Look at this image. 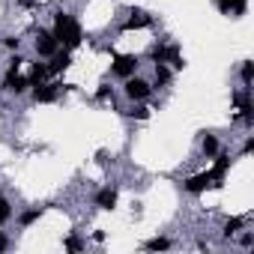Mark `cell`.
<instances>
[{
  "mask_svg": "<svg viewBox=\"0 0 254 254\" xmlns=\"http://www.w3.org/2000/svg\"><path fill=\"white\" fill-rule=\"evenodd\" d=\"M153 81H156V87H165V84L171 81V69H168L165 63H156V72H153Z\"/></svg>",
  "mask_w": 254,
  "mask_h": 254,
  "instance_id": "obj_19",
  "label": "cell"
},
{
  "mask_svg": "<svg viewBox=\"0 0 254 254\" xmlns=\"http://www.w3.org/2000/svg\"><path fill=\"white\" fill-rule=\"evenodd\" d=\"M42 215H45V206H33V209H24V212L18 215V224H21V227H30V224H33V221H39Z\"/></svg>",
  "mask_w": 254,
  "mask_h": 254,
  "instance_id": "obj_16",
  "label": "cell"
},
{
  "mask_svg": "<svg viewBox=\"0 0 254 254\" xmlns=\"http://www.w3.org/2000/svg\"><path fill=\"white\" fill-rule=\"evenodd\" d=\"M21 63H24V57H21V54H18V51H15V54H12V60H9V66H6V69H21Z\"/></svg>",
  "mask_w": 254,
  "mask_h": 254,
  "instance_id": "obj_26",
  "label": "cell"
},
{
  "mask_svg": "<svg viewBox=\"0 0 254 254\" xmlns=\"http://www.w3.org/2000/svg\"><path fill=\"white\" fill-rule=\"evenodd\" d=\"M123 90H126V96H129L132 102H144V99H150L153 84L144 81V78H138V75H129V78H126V84H123Z\"/></svg>",
  "mask_w": 254,
  "mask_h": 254,
  "instance_id": "obj_2",
  "label": "cell"
},
{
  "mask_svg": "<svg viewBox=\"0 0 254 254\" xmlns=\"http://www.w3.org/2000/svg\"><path fill=\"white\" fill-rule=\"evenodd\" d=\"M0 42H3L6 48H12V51H18V45H21V39H15V36H3Z\"/></svg>",
  "mask_w": 254,
  "mask_h": 254,
  "instance_id": "obj_25",
  "label": "cell"
},
{
  "mask_svg": "<svg viewBox=\"0 0 254 254\" xmlns=\"http://www.w3.org/2000/svg\"><path fill=\"white\" fill-rule=\"evenodd\" d=\"M147 57H150L153 63H168V45H165V42H153L150 51H147Z\"/></svg>",
  "mask_w": 254,
  "mask_h": 254,
  "instance_id": "obj_17",
  "label": "cell"
},
{
  "mask_svg": "<svg viewBox=\"0 0 254 254\" xmlns=\"http://www.w3.org/2000/svg\"><path fill=\"white\" fill-rule=\"evenodd\" d=\"M45 78H48V63H33V69H30V75H27L30 87H39V84H45Z\"/></svg>",
  "mask_w": 254,
  "mask_h": 254,
  "instance_id": "obj_14",
  "label": "cell"
},
{
  "mask_svg": "<svg viewBox=\"0 0 254 254\" xmlns=\"http://www.w3.org/2000/svg\"><path fill=\"white\" fill-rule=\"evenodd\" d=\"M111 72L117 75V78H129V75H135L138 72V57H132V54H123V57H114V66H111Z\"/></svg>",
  "mask_w": 254,
  "mask_h": 254,
  "instance_id": "obj_4",
  "label": "cell"
},
{
  "mask_svg": "<svg viewBox=\"0 0 254 254\" xmlns=\"http://www.w3.org/2000/svg\"><path fill=\"white\" fill-rule=\"evenodd\" d=\"M96 206H99V209H114V206H117V189H111V186L99 189V191H96Z\"/></svg>",
  "mask_w": 254,
  "mask_h": 254,
  "instance_id": "obj_13",
  "label": "cell"
},
{
  "mask_svg": "<svg viewBox=\"0 0 254 254\" xmlns=\"http://www.w3.org/2000/svg\"><path fill=\"white\" fill-rule=\"evenodd\" d=\"M60 87H63V84H39V87H33V102H36V105L54 102V99L60 96Z\"/></svg>",
  "mask_w": 254,
  "mask_h": 254,
  "instance_id": "obj_8",
  "label": "cell"
},
{
  "mask_svg": "<svg viewBox=\"0 0 254 254\" xmlns=\"http://www.w3.org/2000/svg\"><path fill=\"white\" fill-rule=\"evenodd\" d=\"M200 153H203V159H212L215 153H218V138L215 135H203V141H200Z\"/></svg>",
  "mask_w": 254,
  "mask_h": 254,
  "instance_id": "obj_18",
  "label": "cell"
},
{
  "mask_svg": "<svg viewBox=\"0 0 254 254\" xmlns=\"http://www.w3.org/2000/svg\"><path fill=\"white\" fill-rule=\"evenodd\" d=\"M153 24V15L150 12H132L129 18L123 21V33H129V30H141V27H150Z\"/></svg>",
  "mask_w": 254,
  "mask_h": 254,
  "instance_id": "obj_10",
  "label": "cell"
},
{
  "mask_svg": "<svg viewBox=\"0 0 254 254\" xmlns=\"http://www.w3.org/2000/svg\"><path fill=\"white\" fill-rule=\"evenodd\" d=\"M242 227H245V218H242V215H233V218H227V221H224L221 236H224V239H230V236H236Z\"/></svg>",
  "mask_w": 254,
  "mask_h": 254,
  "instance_id": "obj_15",
  "label": "cell"
},
{
  "mask_svg": "<svg viewBox=\"0 0 254 254\" xmlns=\"http://www.w3.org/2000/svg\"><path fill=\"white\" fill-rule=\"evenodd\" d=\"M126 114H129L132 120H150V108H147V105H135V108L126 111Z\"/></svg>",
  "mask_w": 254,
  "mask_h": 254,
  "instance_id": "obj_23",
  "label": "cell"
},
{
  "mask_svg": "<svg viewBox=\"0 0 254 254\" xmlns=\"http://www.w3.org/2000/svg\"><path fill=\"white\" fill-rule=\"evenodd\" d=\"M183 189H186L189 194H200V191L212 189V177H209V171H203V174H194V177H189V180L183 183Z\"/></svg>",
  "mask_w": 254,
  "mask_h": 254,
  "instance_id": "obj_7",
  "label": "cell"
},
{
  "mask_svg": "<svg viewBox=\"0 0 254 254\" xmlns=\"http://www.w3.org/2000/svg\"><path fill=\"white\" fill-rule=\"evenodd\" d=\"M168 248H171V239H165V236H156V239L144 242V251H168Z\"/></svg>",
  "mask_w": 254,
  "mask_h": 254,
  "instance_id": "obj_21",
  "label": "cell"
},
{
  "mask_svg": "<svg viewBox=\"0 0 254 254\" xmlns=\"http://www.w3.org/2000/svg\"><path fill=\"white\" fill-rule=\"evenodd\" d=\"M63 248H66V251H84V239L72 233V236H66V239H63Z\"/></svg>",
  "mask_w": 254,
  "mask_h": 254,
  "instance_id": "obj_22",
  "label": "cell"
},
{
  "mask_svg": "<svg viewBox=\"0 0 254 254\" xmlns=\"http://www.w3.org/2000/svg\"><path fill=\"white\" fill-rule=\"evenodd\" d=\"M245 9H248V0H218V12L221 15L239 18V15H245Z\"/></svg>",
  "mask_w": 254,
  "mask_h": 254,
  "instance_id": "obj_11",
  "label": "cell"
},
{
  "mask_svg": "<svg viewBox=\"0 0 254 254\" xmlns=\"http://www.w3.org/2000/svg\"><path fill=\"white\" fill-rule=\"evenodd\" d=\"M242 245L251 248V245H254V236H251V233H242Z\"/></svg>",
  "mask_w": 254,
  "mask_h": 254,
  "instance_id": "obj_29",
  "label": "cell"
},
{
  "mask_svg": "<svg viewBox=\"0 0 254 254\" xmlns=\"http://www.w3.org/2000/svg\"><path fill=\"white\" fill-rule=\"evenodd\" d=\"M54 39H57V45H63L66 51H75L78 45H81V39H84V33H81V24L69 15V12H57L54 15Z\"/></svg>",
  "mask_w": 254,
  "mask_h": 254,
  "instance_id": "obj_1",
  "label": "cell"
},
{
  "mask_svg": "<svg viewBox=\"0 0 254 254\" xmlns=\"http://www.w3.org/2000/svg\"><path fill=\"white\" fill-rule=\"evenodd\" d=\"M239 78H242V87H245V90H251V78H254V63H251V60H245V63H242Z\"/></svg>",
  "mask_w": 254,
  "mask_h": 254,
  "instance_id": "obj_20",
  "label": "cell"
},
{
  "mask_svg": "<svg viewBox=\"0 0 254 254\" xmlns=\"http://www.w3.org/2000/svg\"><path fill=\"white\" fill-rule=\"evenodd\" d=\"M9 218H12V206H9V200H3V197H0V227H3Z\"/></svg>",
  "mask_w": 254,
  "mask_h": 254,
  "instance_id": "obj_24",
  "label": "cell"
},
{
  "mask_svg": "<svg viewBox=\"0 0 254 254\" xmlns=\"http://www.w3.org/2000/svg\"><path fill=\"white\" fill-rule=\"evenodd\" d=\"M6 248H9V236L0 230V251H6Z\"/></svg>",
  "mask_w": 254,
  "mask_h": 254,
  "instance_id": "obj_27",
  "label": "cell"
},
{
  "mask_svg": "<svg viewBox=\"0 0 254 254\" xmlns=\"http://www.w3.org/2000/svg\"><path fill=\"white\" fill-rule=\"evenodd\" d=\"M69 66H72V51H66V48L60 51V48H57V54H54V57H51V63H48V75L66 72Z\"/></svg>",
  "mask_w": 254,
  "mask_h": 254,
  "instance_id": "obj_9",
  "label": "cell"
},
{
  "mask_svg": "<svg viewBox=\"0 0 254 254\" xmlns=\"http://www.w3.org/2000/svg\"><path fill=\"white\" fill-rule=\"evenodd\" d=\"M57 39H54V33L51 30H39V36H36V54L39 57H54L57 54Z\"/></svg>",
  "mask_w": 254,
  "mask_h": 254,
  "instance_id": "obj_5",
  "label": "cell"
},
{
  "mask_svg": "<svg viewBox=\"0 0 254 254\" xmlns=\"http://www.w3.org/2000/svg\"><path fill=\"white\" fill-rule=\"evenodd\" d=\"M111 96V90L108 87H99V93H96V99H108Z\"/></svg>",
  "mask_w": 254,
  "mask_h": 254,
  "instance_id": "obj_30",
  "label": "cell"
},
{
  "mask_svg": "<svg viewBox=\"0 0 254 254\" xmlns=\"http://www.w3.org/2000/svg\"><path fill=\"white\" fill-rule=\"evenodd\" d=\"M212 159H215V165H212V171H209L212 189H221V180H224V174H227V168H230V156H227V153H215Z\"/></svg>",
  "mask_w": 254,
  "mask_h": 254,
  "instance_id": "obj_6",
  "label": "cell"
},
{
  "mask_svg": "<svg viewBox=\"0 0 254 254\" xmlns=\"http://www.w3.org/2000/svg\"><path fill=\"white\" fill-rule=\"evenodd\" d=\"M233 102H236V108H239V120H242V123H251V111H254V105H251V99H248V90L236 93Z\"/></svg>",
  "mask_w": 254,
  "mask_h": 254,
  "instance_id": "obj_12",
  "label": "cell"
},
{
  "mask_svg": "<svg viewBox=\"0 0 254 254\" xmlns=\"http://www.w3.org/2000/svg\"><path fill=\"white\" fill-rule=\"evenodd\" d=\"M251 150H254V138H248V141H245V144H242V153H245V156H248V153H251Z\"/></svg>",
  "mask_w": 254,
  "mask_h": 254,
  "instance_id": "obj_28",
  "label": "cell"
},
{
  "mask_svg": "<svg viewBox=\"0 0 254 254\" xmlns=\"http://www.w3.org/2000/svg\"><path fill=\"white\" fill-rule=\"evenodd\" d=\"M3 90L21 96V93L30 90V81H27V75H18V69H6V75H3Z\"/></svg>",
  "mask_w": 254,
  "mask_h": 254,
  "instance_id": "obj_3",
  "label": "cell"
}]
</instances>
